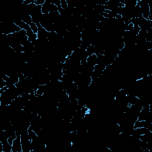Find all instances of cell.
<instances>
[{"instance_id":"cell-4","label":"cell","mask_w":152,"mask_h":152,"mask_svg":"<svg viewBox=\"0 0 152 152\" xmlns=\"http://www.w3.org/2000/svg\"><path fill=\"white\" fill-rule=\"evenodd\" d=\"M29 26H30V29L31 30V31H32L33 33H36V34H37L39 28H38V27H37V24H36V23L32 22Z\"/></svg>"},{"instance_id":"cell-3","label":"cell","mask_w":152,"mask_h":152,"mask_svg":"<svg viewBox=\"0 0 152 152\" xmlns=\"http://www.w3.org/2000/svg\"><path fill=\"white\" fill-rule=\"evenodd\" d=\"M14 23L20 28L21 30H24L26 31H28L29 30H30V26L28 24H27V23H26L25 22H24L23 21H22L20 19H15L14 21Z\"/></svg>"},{"instance_id":"cell-1","label":"cell","mask_w":152,"mask_h":152,"mask_svg":"<svg viewBox=\"0 0 152 152\" xmlns=\"http://www.w3.org/2000/svg\"><path fill=\"white\" fill-rule=\"evenodd\" d=\"M12 152H23L20 135H17L14 140L12 144Z\"/></svg>"},{"instance_id":"cell-5","label":"cell","mask_w":152,"mask_h":152,"mask_svg":"<svg viewBox=\"0 0 152 152\" xmlns=\"http://www.w3.org/2000/svg\"><path fill=\"white\" fill-rule=\"evenodd\" d=\"M61 7L63 9H66L68 8V4L66 0H61Z\"/></svg>"},{"instance_id":"cell-2","label":"cell","mask_w":152,"mask_h":152,"mask_svg":"<svg viewBox=\"0 0 152 152\" xmlns=\"http://www.w3.org/2000/svg\"><path fill=\"white\" fill-rule=\"evenodd\" d=\"M87 64L91 66H94L98 63V58L96 54L93 53L88 56L86 59Z\"/></svg>"}]
</instances>
